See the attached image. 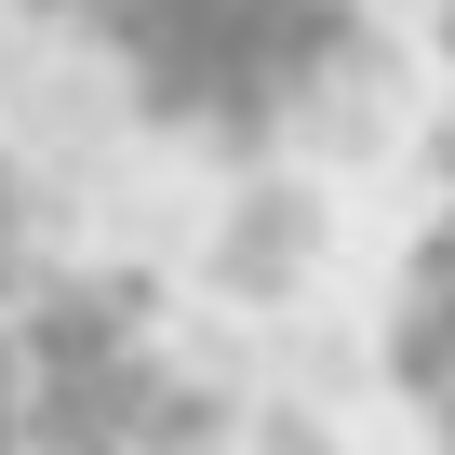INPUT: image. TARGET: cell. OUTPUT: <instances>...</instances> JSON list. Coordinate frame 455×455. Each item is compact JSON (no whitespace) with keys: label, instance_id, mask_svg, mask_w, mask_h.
<instances>
[{"label":"cell","instance_id":"1","mask_svg":"<svg viewBox=\"0 0 455 455\" xmlns=\"http://www.w3.org/2000/svg\"><path fill=\"white\" fill-rule=\"evenodd\" d=\"M161 121H282L335 81L375 0H54Z\"/></svg>","mask_w":455,"mask_h":455},{"label":"cell","instance_id":"2","mask_svg":"<svg viewBox=\"0 0 455 455\" xmlns=\"http://www.w3.org/2000/svg\"><path fill=\"white\" fill-rule=\"evenodd\" d=\"M388 362H402V402L428 415V442L455 455V201L415 228L402 255V308H388Z\"/></svg>","mask_w":455,"mask_h":455}]
</instances>
